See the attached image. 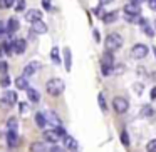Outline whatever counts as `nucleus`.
<instances>
[{
	"label": "nucleus",
	"instance_id": "nucleus-1",
	"mask_svg": "<svg viewBox=\"0 0 156 152\" xmlns=\"http://www.w3.org/2000/svg\"><path fill=\"white\" fill-rule=\"evenodd\" d=\"M45 90H47L49 95H52V97H59V95L62 94V92L66 90V84L62 79H51V80H47V84H45Z\"/></svg>",
	"mask_w": 156,
	"mask_h": 152
},
{
	"label": "nucleus",
	"instance_id": "nucleus-2",
	"mask_svg": "<svg viewBox=\"0 0 156 152\" xmlns=\"http://www.w3.org/2000/svg\"><path fill=\"white\" fill-rule=\"evenodd\" d=\"M104 45H106V52H116V50H119V49L122 47V37L119 34H109L108 37H106V40H104Z\"/></svg>",
	"mask_w": 156,
	"mask_h": 152
},
{
	"label": "nucleus",
	"instance_id": "nucleus-3",
	"mask_svg": "<svg viewBox=\"0 0 156 152\" xmlns=\"http://www.w3.org/2000/svg\"><path fill=\"white\" fill-rule=\"evenodd\" d=\"M112 109H114L118 114H126L129 109V102L126 97H121V95H118V97L112 99Z\"/></svg>",
	"mask_w": 156,
	"mask_h": 152
},
{
	"label": "nucleus",
	"instance_id": "nucleus-4",
	"mask_svg": "<svg viewBox=\"0 0 156 152\" xmlns=\"http://www.w3.org/2000/svg\"><path fill=\"white\" fill-rule=\"evenodd\" d=\"M148 54H149V49H148V45H144V44H136V45H133V49H131V57L136 59V60L144 59Z\"/></svg>",
	"mask_w": 156,
	"mask_h": 152
},
{
	"label": "nucleus",
	"instance_id": "nucleus-5",
	"mask_svg": "<svg viewBox=\"0 0 156 152\" xmlns=\"http://www.w3.org/2000/svg\"><path fill=\"white\" fill-rule=\"evenodd\" d=\"M0 104L4 105V107H14V104H17V92L5 90L4 95L0 97Z\"/></svg>",
	"mask_w": 156,
	"mask_h": 152
},
{
	"label": "nucleus",
	"instance_id": "nucleus-6",
	"mask_svg": "<svg viewBox=\"0 0 156 152\" xmlns=\"http://www.w3.org/2000/svg\"><path fill=\"white\" fill-rule=\"evenodd\" d=\"M41 67H42V65H41V62L32 60V62H29V64L24 67V74H22V75H24L25 79H29L30 75H34V74H35V72H37Z\"/></svg>",
	"mask_w": 156,
	"mask_h": 152
},
{
	"label": "nucleus",
	"instance_id": "nucleus-7",
	"mask_svg": "<svg viewBox=\"0 0 156 152\" xmlns=\"http://www.w3.org/2000/svg\"><path fill=\"white\" fill-rule=\"evenodd\" d=\"M44 117H45V122H47V124L54 125V129L61 125V119H59V115L55 114L54 110H47V112H44Z\"/></svg>",
	"mask_w": 156,
	"mask_h": 152
},
{
	"label": "nucleus",
	"instance_id": "nucleus-8",
	"mask_svg": "<svg viewBox=\"0 0 156 152\" xmlns=\"http://www.w3.org/2000/svg\"><path fill=\"white\" fill-rule=\"evenodd\" d=\"M25 20L27 22H37V20H42V12L37 10V8H30V10L25 12Z\"/></svg>",
	"mask_w": 156,
	"mask_h": 152
},
{
	"label": "nucleus",
	"instance_id": "nucleus-9",
	"mask_svg": "<svg viewBox=\"0 0 156 152\" xmlns=\"http://www.w3.org/2000/svg\"><path fill=\"white\" fill-rule=\"evenodd\" d=\"M124 15H129V17H139V15H141V7H139V5H133V4L124 5Z\"/></svg>",
	"mask_w": 156,
	"mask_h": 152
},
{
	"label": "nucleus",
	"instance_id": "nucleus-10",
	"mask_svg": "<svg viewBox=\"0 0 156 152\" xmlns=\"http://www.w3.org/2000/svg\"><path fill=\"white\" fill-rule=\"evenodd\" d=\"M32 32L37 35L41 34H45L47 32V24L44 20H37V22H32Z\"/></svg>",
	"mask_w": 156,
	"mask_h": 152
},
{
	"label": "nucleus",
	"instance_id": "nucleus-11",
	"mask_svg": "<svg viewBox=\"0 0 156 152\" xmlns=\"http://www.w3.org/2000/svg\"><path fill=\"white\" fill-rule=\"evenodd\" d=\"M12 49H14L15 54H24L25 49H27V42L24 40V39H17V40H14V44H12Z\"/></svg>",
	"mask_w": 156,
	"mask_h": 152
},
{
	"label": "nucleus",
	"instance_id": "nucleus-12",
	"mask_svg": "<svg viewBox=\"0 0 156 152\" xmlns=\"http://www.w3.org/2000/svg\"><path fill=\"white\" fill-rule=\"evenodd\" d=\"M44 139H45L47 142L57 144L59 139H61V135L57 134V130H55V129H51V130H44Z\"/></svg>",
	"mask_w": 156,
	"mask_h": 152
},
{
	"label": "nucleus",
	"instance_id": "nucleus-13",
	"mask_svg": "<svg viewBox=\"0 0 156 152\" xmlns=\"http://www.w3.org/2000/svg\"><path fill=\"white\" fill-rule=\"evenodd\" d=\"M7 144H9V147H17V145H19V134H17V130H9L7 132Z\"/></svg>",
	"mask_w": 156,
	"mask_h": 152
},
{
	"label": "nucleus",
	"instance_id": "nucleus-14",
	"mask_svg": "<svg viewBox=\"0 0 156 152\" xmlns=\"http://www.w3.org/2000/svg\"><path fill=\"white\" fill-rule=\"evenodd\" d=\"M64 67L67 72H71V69H72V52L69 47L64 49Z\"/></svg>",
	"mask_w": 156,
	"mask_h": 152
},
{
	"label": "nucleus",
	"instance_id": "nucleus-15",
	"mask_svg": "<svg viewBox=\"0 0 156 152\" xmlns=\"http://www.w3.org/2000/svg\"><path fill=\"white\" fill-rule=\"evenodd\" d=\"M139 25H141V30L144 32L148 37H154V30H153V27L149 25V22L146 20V19H141V20H139Z\"/></svg>",
	"mask_w": 156,
	"mask_h": 152
},
{
	"label": "nucleus",
	"instance_id": "nucleus-16",
	"mask_svg": "<svg viewBox=\"0 0 156 152\" xmlns=\"http://www.w3.org/2000/svg\"><path fill=\"white\" fill-rule=\"evenodd\" d=\"M19 27H20L19 20L15 17H10V19H9V22H7V34H14V32H17Z\"/></svg>",
	"mask_w": 156,
	"mask_h": 152
},
{
	"label": "nucleus",
	"instance_id": "nucleus-17",
	"mask_svg": "<svg viewBox=\"0 0 156 152\" xmlns=\"http://www.w3.org/2000/svg\"><path fill=\"white\" fill-rule=\"evenodd\" d=\"M30 152H49V149L44 142L37 140V142H32L30 144Z\"/></svg>",
	"mask_w": 156,
	"mask_h": 152
},
{
	"label": "nucleus",
	"instance_id": "nucleus-18",
	"mask_svg": "<svg viewBox=\"0 0 156 152\" xmlns=\"http://www.w3.org/2000/svg\"><path fill=\"white\" fill-rule=\"evenodd\" d=\"M64 139V145L69 149V150H77V140H76L74 137H71V135H66Z\"/></svg>",
	"mask_w": 156,
	"mask_h": 152
},
{
	"label": "nucleus",
	"instance_id": "nucleus-19",
	"mask_svg": "<svg viewBox=\"0 0 156 152\" xmlns=\"http://www.w3.org/2000/svg\"><path fill=\"white\" fill-rule=\"evenodd\" d=\"M15 87H17L19 90H27L29 89V80L24 77V75H20V77L15 79Z\"/></svg>",
	"mask_w": 156,
	"mask_h": 152
},
{
	"label": "nucleus",
	"instance_id": "nucleus-20",
	"mask_svg": "<svg viewBox=\"0 0 156 152\" xmlns=\"http://www.w3.org/2000/svg\"><path fill=\"white\" fill-rule=\"evenodd\" d=\"M27 99H29L30 102H34V104H35V102L41 100V94H39V90H35V89L29 87V89H27Z\"/></svg>",
	"mask_w": 156,
	"mask_h": 152
},
{
	"label": "nucleus",
	"instance_id": "nucleus-21",
	"mask_svg": "<svg viewBox=\"0 0 156 152\" xmlns=\"http://www.w3.org/2000/svg\"><path fill=\"white\" fill-rule=\"evenodd\" d=\"M118 17H119V14L114 10V12H109V14L102 15V20H104V24H114L118 20Z\"/></svg>",
	"mask_w": 156,
	"mask_h": 152
},
{
	"label": "nucleus",
	"instance_id": "nucleus-22",
	"mask_svg": "<svg viewBox=\"0 0 156 152\" xmlns=\"http://www.w3.org/2000/svg\"><path fill=\"white\" fill-rule=\"evenodd\" d=\"M35 124H37V127H41V129H44L45 125H47L45 117H44V112H37V114H35Z\"/></svg>",
	"mask_w": 156,
	"mask_h": 152
},
{
	"label": "nucleus",
	"instance_id": "nucleus-23",
	"mask_svg": "<svg viewBox=\"0 0 156 152\" xmlns=\"http://www.w3.org/2000/svg\"><path fill=\"white\" fill-rule=\"evenodd\" d=\"M102 65H109V67L114 65V59H112L111 52H104V55H102Z\"/></svg>",
	"mask_w": 156,
	"mask_h": 152
},
{
	"label": "nucleus",
	"instance_id": "nucleus-24",
	"mask_svg": "<svg viewBox=\"0 0 156 152\" xmlns=\"http://www.w3.org/2000/svg\"><path fill=\"white\" fill-rule=\"evenodd\" d=\"M141 115L143 117H148V119L154 117V109H153L151 105H144V107L141 109Z\"/></svg>",
	"mask_w": 156,
	"mask_h": 152
},
{
	"label": "nucleus",
	"instance_id": "nucleus-25",
	"mask_svg": "<svg viewBox=\"0 0 156 152\" xmlns=\"http://www.w3.org/2000/svg\"><path fill=\"white\" fill-rule=\"evenodd\" d=\"M51 59H52V62H54L55 65L61 64V55H59V49H57V47H54V49L51 50Z\"/></svg>",
	"mask_w": 156,
	"mask_h": 152
},
{
	"label": "nucleus",
	"instance_id": "nucleus-26",
	"mask_svg": "<svg viewBox=\"0 0 156 152\" xmlns=\"http://www.w3.org/2000/svg\"><path fill=\"white\" fill-rule=\"evenodd\" d=\"M17 125H19L17 117H9V120H7V129L9 130H17Z\"/></svg>",
	"mask_w": 156,
	"mask_h": 152
},
{
	"label": "nucleus",
	"instance_id": "nucleus-27",
	"mask_svg": "<svg viewBox=\"0 0 156 152\" xmlns=\"http://www.w3.org/2000/svg\"><path fill=\"white\" fill-rule=\"evenodd\" d=\"M98 102H99V107H101V110H102V112L108 110V105H106V99H104V95H102V94H99V95H98Z\"/></svg>",
	"mask_w": 156,
	"mask_h": 152
},
{
	"label": "nucleus",
	"instance_id": "nucleus-28",
	"mask_svg": "<svg viewBox=\"0 0 156 152\" xmlns=\"http://www.w3.org/2000/svg\"><path fill=\"white\" fill-rule=\"evenodd\" d=\"M15 0H0V8H10L14 7Z\"/></svg>",
	"mask_w": 156,
	"mask_h": 152
},
{
	"label": "nucleus",
	"instance_id": "nucleus-29",
	"mask_svg": "<svg viewBox=\"0 0 156 152\" xmlns=\"http://www.w3.org/2000/svg\"><path fill=\"white\" fill-rule=\"evenodd\" d=\"M146 150L148 152H156V139H151V140L146 144Z\"/></svg>",
	"mask_w": 156,
	"mask_h": 152
},
{
	"label": "nucleus",
	"instance_id": "nucleus-30",
	"mask_svg": "<svg viewBox=\"0 0 156 152\" xmlns=\"http://www.w3.org/2000/svg\"><path fill=\"white\" fill-rule=\"evenodd\" d=\"M0 85H2V87H9V85H10V79H9L7 74L2 75V79H0Z\"/></svg>",
	"mask_w": 156,
	"mask_h": 152
},
{
	"label": "nucleus",
	"instance_id": "nucleus-31",
	"mask_svg": "<svg viewBox=\"0 0 156 152\" xmlns=\"http://www.w3.org/2000/svg\"><path fill=\"white\" fill-rule=\"evenodd\" d=\"M121 142L126 145V147L129 145V135H128V132H126V130H122V132H121Z\"/></svg>",
	"mask_w": 156,
	"mask_h": 152
},
{
	"label": "nucleus",
	"instance_id": "nucleus-32",
	"mask_svg": "<svg viewBox=\"0 0 156 152\" xmlns=\"http://www.w3.org/2000/svg\"><path fill=\"white\" fill-rule=\"evenodd\" d=\"M7 62H5V60H0V74H2V75H5V74H7Z\"/></svg>",
	"mask_w": 156,
	"mask_h": 152
},
{
	"label": "nucleus",
	"instance_id": "nucleus-33",
	"mask_svg": "<svg viewBox=\"0 0 156 152\" xmlns=\"http://www.w3.org/2000/svg\"><path fill=\"white\" fill-rule=\"evenodd\" d=\"M51 152H66V147H62V145H59V144H54L51 147Z\"/></svg>",
	"mask_w": 156,
	"mask_h": 152
},
{
	"label": "nucleus",
	"instance_id": "nucleus-34",
	"mask_svg": "<svg viewBox=\"0 0 156 152\" xmlns=\"http://www.w3.org/2000/svg\"><path fill=\"white\" fill-rule=\"evenodd\" d=\"M19 107H20V112H22V114H27V112H29V105L25 104V102H20V105H19Z\"/></svg>",
	"mask_w": 156,
	"mask_h": 152
},
{
	"label": "nucleus",
	"instance_id": "nucleus-35",
	"mask_svg": "<svg viewBox=\"0 0 156 152\" xmlns=\"http://www.w3.org/2000/svg\"><path fill=\"white\" fill-rule=\"evenodd\" d=\"M42 7L44 10H51V0H42Z\"/></svg>",
	"mask_w": 156,
	"mask_h": 152
},
{
	"label": "nucleus",
	"instance_id": "nucleus-36",
	"mask_svg": "<svg viewBox=\"0 0 156 152\" xmlns=\"http://www.w3.org/2000/svg\"><path fill=\"white\" fill-rule=\"evenodd\" d=\"M24 5H25V2H24V0H19V2H17V10H19V12H20V10H24Z\"/></svg>",
	"mask_w": 156,
	"mask_h": 152
},
{
	"label": "nucleus",
	"instance_id": "nucleus-37",
	"mask_svg": "<svg viewBox=\"0 0 156 152\" xmlns=\"http://www.w3.org/2000/svg\"><path fill=\"white\" fill-rule=\"evenodd\" d=\"M148 4H149V7H151V10H156V0H149Z\"/></svg>",
	"mask_w": 156,
	"mask_h": 152
},
{
	"label": "nucleus",
	"instance_id": "nucleus-38",
	"mask_svg": "<svg viewBox=\"0 0 156 152\" xmlns=\"http://www.w3.org/2000/svg\"><path fill=\"white\" fill-rule=\"evenodd\" d=\"M114 0H99V4L101 5H109V4H112Z\"/></svg>",
	"mask_w": 156,
	"mask_h": 152
},
{
	"label": "nucleus",
	"instance_id": "nucleus-39",
	"mask_svg": "<svg viewBox=\"0 0 156 152\" xmlns=\"http://www.w3.org/2000/svg\"><path fill=\"white\" fill-rule=\"evenodd\" d=\"M136 92H138V94H141V92H143V85L141 84H136Z\"/></svg>",
	"mask_w": 156,
	"mask_h": 152
},
{
	"label": "nucleus",
	"instance_id": "nucleus-40",
	"mask_svg": "<svg viewBox=\"0 0 156 152\" xmlns=\"http://www.w3.org/2000/svg\"><path fill=\"white\" fill-rule=\"evenodd\" d=\"M92 35H94V40H96V42H99V32H98V30H94V32H92Z\"/></svg>",
	"mask_w": 156,
	"mask_h": 152
},
{
	"label": "nucleus",
	"instance_id": "nucleus-41",
	"mask_svg": "<svg viewBox=\"0 0 156 152\" xmlns=\"http://www.w3.org/2000/svg\"><path fill=\"white\" fill-rule=\"evenodd\" d=\"M151 99H153V100L156 99V87H153V89H151Z\"/></svg>",
	"mask_w": 156,
	"mask_h": 152
},
{
	"label": "nucleus",
	"instance_id": "nucleus-42",
	"mask_svg": "<svg viewBox=\"0 0 156 152\" xmlns=\"http://www.w3.org/2000/svg\"><path fill=\"white\" fill-rule=\"evenodd\" d=\"M143 0H129V4H133V5H139Z\"/></svg>",
	"mask_w": 156,
	"mask_h": 152
},
{
	"label": "nucleus",
	"instance_id": "nucleus-43",
	"mask_svg": "<svg viewBox=\"0 0 156 152\" xmlns=\"http://www.w3.org/2000/svg\"><path fill=\"white\" fill-rule=\"evenodd\" d=\"M2 52H4V50H2V47H0V55H2Z\"/></svg>",
	"mask_w": 156,
	"mask_h": 152
},
{
	"label": "nucleus",
	"instance_id": "nucleus-44",
	"mask_svg": "<svg viewBox=\"0 0 156 152\" xmlns=\"http://www.w3.org/2000/svg\"><path fill=\"white\" fill-rule=\"evenodd\" d=\"M2 34H4V32H0V35H2Z\"/></svg>",
	"mask_w": 156,
	"mask_h": 152
},
{
	"label": "nucleus",
	"instance_id": "nucleus-45",
	"mask_svg": "<svg viewBox=\"0 0 156 152\" xmlns=\"http://www.w3.org/2000/svg\"><path fill=\"white\" fill-rule=\"evenodd\" d=\"M148 2H149V0H148Z\"/></svg>",
	"mask_w": 156,
	"mask_h": 152
}]
</instances>
